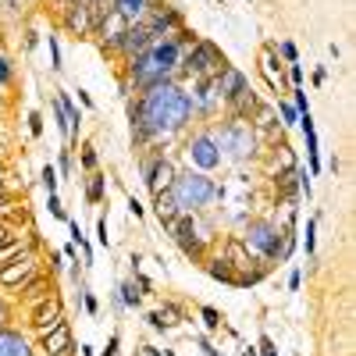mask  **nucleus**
Instances as JSON below:
<instances>
[{"label":"nucleus","instance_id":"a878e982","mask_svg":"<svg viewBox=\"0 0 356 356\" xmlns=\"http://www.w3.org/2000/svg\"><path fill=\"white\" fill-rule=\"evenodd\" d=\"M203 264H207V275H211V278H218V282H228V285H235V271L228 267V260H225V257H207Z\"/></svg>","mask_w":356,"mask_h":356},{"label":"nucleus","instance_id":"423d86ee","mask_svg":"<svg viewBox=\"0 0 356 356\" xmlns=\"http://www.w3.org/2000/svg\"><path fill=\"white\" fill-rule=\"evenodd\" d=\"M225 68V54L211 40H193V47L182 54V65H178V72H189L193 79H218Z\"/></svg>","mask_w":356,"mask_h":356},{"label":"nucleus","instance_id":"39448f33","mask_svg":"<svg viewBox=\"0 0 356 356\" xmlns=\"http://www.w3.org/2000/svg\"><path fill=\"white\" fill-rule=\"evenodd\" d=\"M282 239H285V228L271 225V221H250L246 235H243V246L253 260L260 264H282Z\"/></svg>","mask_w":356,"mask_h":356},{"label":"nucleus","instance_id":"603ef678","mask_svg":"<svg viewBox=\"0 0 356 356\" xmlns=\"http://www.w3.org/2000/svg\"><path fill=\"white\" fill-rule=\"evenodd\" d=\"M243 356H260V353H257V346H243Z\"/></svg>","mask_w":356,"mask_h":356},{"label":"nucleus","instance_id":"412c9836","mask_svg":"<svg viewBox=\"0 0 356 356\" xmlns=\"http://www.w3.org/2000/svg\"><path fill=\"white\" fill-rule=\"evenodd\" d=\"M154 214H157V221L168 228L178 214H182V211H178V203H175V196H171V189H164V193H154Z\"/></svg>","mask_w":356,"mask_h":356},{"label":"nucleus","instance_id":"de8ad7c7","mask_svg":"<svg viewBox=\"0 0 356 356\" xmlns=\"http://www.w3.org/2000/svg\"><path fill=\"white\" fill-rule=\"evenodd\" d=\"M61 260H65L61 253H50V271H54V275H61V267H65Z\"/></svg>","mask_w":356,"mask_h":356},{"label":"nucleus","instance_id":"5fc2aeb1","mask_svg":"<svg viewBox=\"0 0 356 356\" xmlns=\"http://www.w3.org/2000/svg\"><path fill=\"white\" fill-rule=\"evenodd\" d=\"M161 356H175V353H171V349H164V353H161Z\"/></svg>","mask_w":356,"mask_h":356},{"label":"nucleus","instance_id":"72a5a7b5","mask_svg":"<svg viewBox=\"0 0 356 356\" xmlns=\"http://www.w3.org/2000/svg\"><path fill=\"white\" fill-rule=\"evenodd\" d=\"M11 82H15V65L8 61L4 54H0V89H8Z\"/></svg>","mask_w":356,"mask_h":356},{"label":"nucleus","instance_id":"864d4df0","mask_svg":"<svg viewBox=\"0 0 356 356\" xmlns=\"http://www.w3.org/2000/svg\"><path fill=\"white\" fill-rule=\"evenodd\" d=\"M54 356H75V346H68L65 353H54Z\"/></svg>","mask_w":356,"mask_h":356},{"label":"nucleus","instance_id":"cd10ccee","mask_svg":"<svg viewBox=\"0 0 356 356\" xmlns=\"http://www.w3.org/2000/svg\"><path fill=\"white\" fill-rule=\"evenodd\" d=\"M100 168V157H97V146L93 143H82V150H79V171H97Z\"/></svg>","mask_w":356,"mask_h":356},{"label":"nucleus","instance_id":"a18cd8bd","mask_svg":"<svg viewBox=\"0 0 356 356\" xmlns=\"http://www.w3.org/2000/svg\"><path fill=\"white\" fill-rule=\"evenodd\" d=\"M143 211H146V207H143V203H139V200H136V196H129V214H132V218H136V221H139V218H143Z\"/></svg>","mask_w":356,"mask_h":356},{"label":"nucleus","instance_id":"f704fd0d","mask_svg":"<svg viewBox=\"0 0 356 356\" xmlns=\"http://www.w3.org/2000/svg\"><path fill=\"white\" fill-rule=\"evenodd\" d=\"M303 246L314 257V246H317V218H307V239H303Z\"/></svg>","mask_w":356,"mask_h":356},{"label":"nucleus","instance_id":"f3484780","mask_svg":"<svg viewBox=\"0 0 356 356\" xmlns=\"http://www.w3.org/2000/svg\"><path fill=\"white\" fill-rule=\"evenodd\" d=\"M246 86H250V82H246V75H243V72H235V68L228 65V68L214 79V89H218V97H221V107H225L235 93H243Z\"/></svg>","mask_w":356,"mask_h":356},{"label":"nucleus","instance_id":"473e14b6","mask_svg":"<svg viewBox=\"0 0 356 356\" xmlns=\"http://www.w3.org/2000/svg\"><path fill=\"white\" fill-rule=\"evenodd\" d=\"M47 43H50V68H54V72H61V68H65L61 43H57V36H47Z\"/></svg>","mask_w":356,"mask_h":356},{"label":"nucleus","instance_id":"a211bd4d","mask_svg":"<svg viewBox=\"0 0 356 356\" xmlns=\"http://www.w3.org/2000/svg\"><path fill=\"white\" fill-rule=\"evenodd\" d=\"M0 356H36L33 342L15 328H0Z\"/></svg>","mask_w":356,"mask_h":356},{"label":"nucleus","instance_id":"1a4fd4ad","mask_svg":"<svg viewBox=\"0 0 356 356\" xmlns=\"http://www.w3.org/2000/svg\"><path fill=\"white\" fill-rule=\"evenodd\" d=\"M257 72H260V79H264V86L271 89V93H289V79H285V65H282V57H278V50H275V43H267L264 50H260V65H257Z\"/></svg>","mask_w":356,"mask_h":356},{"label":"nucleus","instance_id":"8fccbe9b","mask_svg":"<svg viewBox=\"0 0 356 356\" xmlns=\"http://www.w3.org/2000/svg\"><path fill=\"white\" fill-rule=\"evenodd\" d=\"M79 104H82L86 111H93V97H89V93H86V89H79Z\"/></svg>","mask_w":356,"mask_h":356},{"label":"nucleus","instance_id":"6e6d98bb","mask_svg":"<svg viewBox=\"0 0 356 356\" xmlns=\"http://www.w3.org/2000/svg\"><path fill=\"white\" fill-rule=\"evenodd\" d=\"M0 111H4V93H0Z\"/></svg>","mask_w":356,"mask_h":356},{"label":"nucleus","instance_id":"4d7b16f0","mask_svg":"<svg viewBox=\"0 0 356 356\" xmlns=\"http://www.w3.org/2000/svg\"><path fill=\"white\" fill-rule=\"evenodd\" d=\"M0 189H4V182H0Z\"/></svg>","mask_w":356,"mask_h":356},{"label":"nucleus","instance_id":"dca6fc26","mask_svg":"<svg viewBox=\"0 0 356 356\" xmlns=\"http://www.w3.org/2000/svg\"><path fill=\"white\" fill-rule=\"evenodd\" d=\"M157 4H161V0H111V8H114L118 15H122L129 25L146 22V15H150Z\"/></svg>","mask_w":356,"mask_h":356},{"label":"nucleus","instance_id":"20e7f679","mask_svg":"<svg viewBox=\"0 0 356 356\" xmlns=\"http://www.w3.org/2000/svg\"><path fill=\"white\" fill-rule=\"evenodd\" d=\"M207 132H211L221 157L228 154L235 161H243V157H253V150H257V132L250 129V122H243V118H228L221 129H207Z\"/></svg>","mask_w":356,"mask_h":356},{"label":"nucleus","instance_id":"bb28decb","mask_svg":"<svg viewBox=\"0 0 356 356\" xmlns=\"http://www.w3.org/2000/svg\"><path fill=\"white\" fill-rule=\"evenodd\" d=\"M68 228H72V243L82 250V267H93V246L86 243V235H82L79 221H72V218H68Z\"/></svg>","mask_w":356,"mask_h":356},{"label":"nucleus","instance_id":"f257e3e1","mask_svg":"<svg viewBox=\"0 0 356 356\" xmlns=\"http://www.w3.org/2000/svg\"><path fill=\"white\" fill-rule=\"evenodd\" d=\"M129 118H132V136L139 143H154L182 132L193 118V104L186 89H178L175 82H161L143 89V97L129 107Z\"/></svg>","mask_w":356,"mask_h":356},{"label":"nucleus","instance_id":"3c124183","mask_svg":"<svg viewBox=\"0 0 356 356\" xmlns=\"http://www.w3.org/2000/svg\"><path fill=\"white\" fill-rule=\"evenodd\" d=\"M289 289H292V292L300 289V271H292V275H289Z\"/></svg>","mask_w":356,"mask_h":356},{"label":"nucleus","instance_id":"c03bdc74","mask_svg":"<svg viewBox=\"0 0 356 356\" xmlns=\"http://www.w3.org/2000/svg\"><path fill=\"white\" fill-rule=\"evenodd\" d=\"M118 346H122V335H111V342H107V349H100V356H118Z\"/></svg>","mask_w":356,"mask_h":356},{"label":"nucleus","instance_id":"393cba45","mask_svg":"<svg viewBox=\"0 0 356 356\" xmlns=\"http://www.w3.org/2000/svg\"><path fill=\"white\" fill-rule=\"evenodd\" d=\"M57 104H61V111H65V118H68V129H72V139H79V129H82V111L72 104V97L68 93H57L54 97Z\"/></svg>","mask_w":356,"mask_h":356},{"label":"nucleus","instance_id":"7c9ffc66","mask_svg":"<svg viewBox=\"0 0 356 356\" xmlns=\"http://www.w3.org/2000/svg\"><path fill=\"white\" fill-rule=\"evenodd\" d=\"M40 182H43L47 196H54V193H57V182H61V178H57V168H54V164H47V168H43V175H40Z\"/></svg>","mask_w":356,"mask_h":356},{"label":"nucleus","instance_id":"7ed1b4c3","mask_svg":"<svg viewBox=\"0 0 356 356\" xmlns=\"http://www.w3.org/2000/svg\"><path fill=\"white\" fill-rule=\"evenodd\" d=\"M171 196H175V203H178V211H182V214H189V211L196 214V211L211 207L221 196V186L214 182L211 175H203V171H186V175H175Z\"/></svg>","mask_w":356,"mask_h":356},{"label":"nucleus","instance_id":"5701e85b","mask_svg":"<svg viewBox=\"0 0 356 356\" xmlns=\"http://www.w3.org/2000/svg\"><path fill=\"white\" fill-rule=\"evenodd\" d=\"M104 196H107V175L97 168V171H89V178H86V203H104Z\"/></svg>","mask_w":356,"mask_h":356},{"label":"nucleus","instance_id":"4c0bfd02","mask_svg":"<svg viewBox=\"0 0 356 356\" xmlns=\"http://www.w3.org/2000/svg\"><path fill=\"white\" fill-rule=\"evenodd\" d=\"M47 207H50V214H54L57 221H68V214H65V207H61V200H57V193H54V196H47Z\"/></svg>","mask_w":356,"mask_h":356},{"label":"nucleus","instance_id":"4468645a","mask_svg":"<svg viewBox=\"0 0 356 356\" xmlns=\"http://www.w3.org/2000/svg\"><path fill=\"white\" fill-rule=\"evenodd\" d=\"M15 296H18V300H22L29 310H33L36 303H43V300H47V296H54V285H50V278H47L43 271H36L33 278H29V282L15 292Z\"/></svg>","mask_w":356,"mask_h":356},{"label":"nucleus","instance_id":"37998d69","mask_svg":"<svg viewBox=\"0 0 356 356\" xmlns=\"http://www.w3.org/2000/svg\"><path fill=\"white\" fill-rule=\"evenodd\" d=\"M97 243H100V246H111V239H107V218L97 221Z\"/></svg>","mask_w":356,"mask_h":356},{"label":"nucleus","instance_id":"58836bf2","mask_svg":"<svg viewBox=\"0 0 356 356\" xmlns=\"http://www.w3.org/2000/svg\"><path fill=\"white\" fill-rule=\"evenodd\" d=\"M257 353H260V356H278V349H275L271 335H260V346H257Z\"/></svg>","mask_w":356,"mask_h":356},{"label":"nucleus","instance_id":"2f4dec72","mask_svg":"<svg viewBox=\"0 0 356 356\" xmlns=\"http://www.w3.org/2000/svg\"><path fill=\"white\" fill-rule=\"evenodd\" d=\"M275 50H278V57H282V61H289V65H296V61H300V50H296V43H289V40L275 43Z\"/></svg>","mask_w":356,"mask_h":356},{"label":"nucleus","instance_id":"f8f14e48","mask_svg":"<svg viewBox=\"0 0 356 356\" xmlns=\"http://www.w3.org/2000/svg\"><path fill=\"white\" fill-rule=\"evenodd\" d=\"M143 175H146V186H150V193H164V189H171V182H175V168H171L168 157L146 161Z\"/></svg>","mask_w":356,"mask_h":356},{"label":"nucleus","instance_id":"49530a36","mask_svg":"<svg viewBox=\"0 0 356 356\" xmlns=\"http://www.w3.org/2000/svg\"><path fill=\"white\" fill-rule=\"evenodd\" d=\"M61 171L72 175V146H65V150H61Z\"/></svg>","mask_w":356,"mask_h":356},{"label":"nucleus","instance_id":"ddd939ff","mask_svg":"<svg viewBox=\"0 0 356 356\" xmlns=\"http://www.w3.org/2000/svg\"><path fill=\"white\" fill-rule=\"evenodd\" d=\"M40 339V353L43 356H54V353H65L68 346H72V324L68 321H61V324H54L50 332H43V335H36Z\"/></svg>","mask_w":356,"mask_h":356},{"label":"nucleus","instance_id":"c9c22d12","mask_svg":"<svg viewBox=\"0 0 356 356\" xmlns=\"http://www.w3.org/2000/svg\"><path fill=\"white\" fill-rule=\"evenodd\" d=\"M278 114H282V125H296V122H300V111H296L292 104H278Z\"/></svg>","mask_w":356,"mask_h":356},{"label":"nucleus","instance_id":"2eb2a0df","mask_svg":"<svg viewBox=\"0 0 356 356\" xmlns=\"http://www.w3.org/2000/svg\"><path fill=\"white\" fill-rule=\"evenodd\" d=\"M65 25H68V33H72L75 40H82V36L93 33V11H89L86 0H75V4H68V18H65Z\"/></svg>","mask_w":356,"mask_h":356},{"label":"nucleus","instance_id":"ea45409f","mask_svg":"<svg viewBox=\"0 0 356 356\" xmlns=\"http://www.w3.org/2000/svg\"><path fill=\"white\" fill-rule=\"evenodd\" d=\"M11 324V303L4 300V292H0V328H8Z\"/></svg>","mask_w":356,"mask_h":356},{"label":"nucleus","instance_id":"09e8293b","mask_svg":"<svg viewBox=\"0 0 356 356\" xmlns=\"http://www.w3.org/2000/svg\"><path fill=\"white\" fill-rule=\"evenodd\" d=\"M65 260H72V264H79V246L72 243V246H65V253H61Z\"/></svg>","mask_w":356,"mask_h":356},{"label":"nucleus","instance_id":"9d476101","mask_svg":"<svg viewBox=\"0 0 356 356\" xmlns=\"http://www.w3.org/2000/svg\"><path fill=\"white\" fill-rule=\"evenodd\" d=\"M65 321V303H61V296H47L43 303H36L33 310H29V332L33 335H43L50 332L54 324H61Z\"/></svg>","mask_w":356,"mask_h":356},{"label":"nucleus","instance_id":"e433bc0d","mask_svg":"<svg viewBox=\"0 0 356 356\" xmlns=\"http://www.w3.org/2000/svg\"><path fill=\"white\" fill-rule=\"evenodd\" d=\"M29 136H43V114L29 111Z\"/></svg>","mask_w":356,"mask_h":356},{"label":"nucleus","instance_id":"4be33fe9","mask_svg":"<svg viewBox=\"0 0 356 356\" xmlns=\"http://www.w3.org/2000/svg\"><path fill=\"white\" fill-rule=\"evenodd\" d=\"M36 235H29V239H22V235H15V239L11 243H4V246H0V267H8L15 257H22V253H29V250H36Z\"/></svg>","mask_w":356,"mask_h":356},{"label":"nucleus","instance_id":"b1692460","mask_svg":"<svg viewBox=\"0 0 356 356\" xmlns=\"http://www.w3.org/2000/svg\"><path fill=\"white\" fill-rule=\"evenodd\" d=\"M289 171H296V154H292V146H289V143H282V146H275L271 178H278V175H289Z\"/></svg>","mask_w":356,"mask_h":356},{"label":"nucleus","instance_id":"79ce46f5","mask_svg":"<svg viewBox=\"0 0 356 356\" xmlns=\"http://www.w3.org/2000/svg\"><path fill=\"white\" fill-rule=\"evenodd\" d=\"M15 235H18V228H11L8 221H0V246H4V243H11Z\"/></svg>","mask_w":356,"mask_h":356},{"label":"nucleus","instance_id":"6ab92c4d","mask_svg":"<svg viewBox=\"0 0 356 356\" xmlns=\"http://www.w3.org/2000/svg\"><path fill=\"white\" fill-rule=\"evenodd\" d=\"M300 129L307 136V161H310V175H321V150H317V129H314V114H300Z\"/></svg>","mask_w":356,"mask_h":356},{"label":"nucleus","instance_id":"9b49d317","mask_svg":"<svg viewBox=\"0 0 356 356\" xmlns=\"http://www.w3.org/2000/svg\"><path fill=\"white\" fill-rule=\"evenodd\" d=\"M154 43H157V40L150 36V29L139 22V25H129V29H125V36H122V43H118L114 54L125 57V61H132V57H139L146 47H154Z\"/></svg>","mask_w":356,"mask_h":356},{"label":"nucleus","instance_id":"f03ea898","mask_svg":"<svg viewBox=\"0 0 356 356\" xmlns=\"http://www.w3.org/2000/svg\"><path fill=\"white\" fill-rule=\"evenodd\" d=\"M178 65H182V43L175 36L171 40H157L154 47H146L139 57L129 61V82L139 89H150V86H161V82H171L178 75Z\"/></svg>","mask_w":356,"mask_h":356},{"label":"nucleus","instance_id":"6e6552de","mask_svg":"<svg viewBox=\"0 0 356 356\" xmlns=\"http://www.w3.org/2000/svg\"><path fill=\"white\" fill-rule=\"evenodd\" d=\"M36 271H43L40 267V257H36V250H29V253H22V257H15L8 267H0V292H18L29 278H33Z\"/></svg>","mask_w":356,"mask_h":356},{"label":"nucleus","instance_id":"0eeeda50","mask_svg":"<svg viewBox=\"0 0 356 356\" xmlns=\"http://www.w3.org/2000/svg\"><path fill=\"white\" fill-rule=\"evenodd\" d=\"M186 161H189V171H203V175H211L214 168H221V150L214 146L211 132H196L189 143H186Z\"/></svg>","mask_w":356,"mask_h":356},{"label":"nucleus","instance_id":"a19ab883","mask_svg":"<svg viewBox=\"0 0 356 356\" xmlns=\"http://www.w3.org/2000/svg\"><path fill=\"white\" fill-rule=\"evenodd\" d=\"M196 346L203 349V356H221V349H214V342L207 339V335H200V339H196Z\"/></svg>","mask_w":356,"mask_h":356},{"label":"nucleus","instance_id":"aec40b11","mask_svg":"<svg viewBox=\"0 0 356 356\" xmlns=\"http://www.w3.org/2000/svg\"><path fill=\"white\" fill-rule=\"evenodd\" d=\"M186 317V310L178 307V303H164L161 310H154V314H146V321H150V328L154 332H168V328H175L178 321Z\"/></svg>","mask_w":356,"mask_h":356},{"label":"nucleus","instance_id":"c756f323","mask_svg":"<svg viewBox=\"0 0 356 356\" xmlns=\"http://www.w3.org/2000/svg\"><path fill=\"white\" fill-rule=\"evenodd\" d=\"M200 317H203V324H207V332H218L221 324H225L221 310H214V307H200Z\"/></svg>","mask_w":356,"mask_h":356},{"label":"nucleus","instance_id":"c85d7f7f","mask_svg":"<svg viewBox=\"0 0 356 356\" xmlns=\"http://www.w3.org/2000/svg\"><path fill=\"white\" fill-rule=\"evenodd\" d=\"M122 296H118V303H122V310H136L139 300H143V292H136V282H122V289H118Z\"/></svg>","mask_w":356,"mask_h":356}]
</instances>
